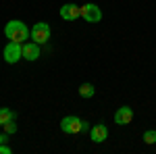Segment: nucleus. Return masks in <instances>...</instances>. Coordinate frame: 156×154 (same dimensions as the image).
Here are the masks:
<instances>
[{
	"label": "nucleus",
	"mask_w": 156,
	"mask_h": 154,
	"mask_svg": "<svg viewBox=\"0 0 156 154\" xmlns=\"http://www.w3.org/2000/svg\"><path fill=\"white\" fill-rule=\"evenodd\" d=\"M29 34H31V29H27V25L19 19H12L4 25V36L11 42H17V44H23V40H27Z\"/></svg>",
	"instance_id": "obj_1"
},
{
	"label": "nucleus",
	"mask_w": 156,
	"mask_h": 154,
	"mask_svg": "<svg viewBox=\"0 0 156 154\" xmlns=\"http://www.w3.org/2000/svg\"><path fill=\"white\" fill-rule=\"evenodd\" d=\"M2 54H4V60L9 63V65H15L17 60L23 59V44H17V42H9L4 50H2Z\"/></svg>",
	"instance_id": "obj_2"
},
{
	"label": "nucleus",
	"mask_w": 156,
	"mask_h": 154,
	"mask_svg": "<svg viewBox=\"0 0 156 154\" xmlns=\"http://www.w3.org/2000/svg\"><path fill=\"white\" fill-rule=\"evenodd\" d=\"M29 38H31L36 44H46V42L50 40V25L44 23V21L36 23L34 27H31V34H29Z\"/></svg>",
	"instance_id": "obj_3"
},
{
	"label": "nucleus",
	"mask_w": 156,
	"mask_h": 154,
	"mask_svg": "<svg viewBox=\"0 0 156 154\" xmlns=\"http://www.w3.org/2000/svg\"><path fill=\"white\" fill-rule=\"evenodd\" d=\"M81 19H83L85 23H98L100 19H102V11H100V6L94 4V2H87L81 6Z\"/></svg>",
	"instance_id": "obj_4"
},
{
	"label": "nucleus",
	"mask_w": 156,
	"mask_h": 154,
	"mask_svg": "<svg viewBox=\"0 0 156 154\" xmlns=\"http://www.w3.org/2000/svg\"><path fill=\"white\" fill-rule=\"evenodd\" d=\"M81 125H83V119L79 117H65L60 121V129L69 135H75V133H81Z\"/></svg>",
	"instance_id": "obj_5"
},
{
	"label": "nucleus",
	"mask_w": 156,
	"mask_h": 154,
	"mask_svg": "<svg viewBox=\"0 0 156 154\" xmlns=\"http://www.w3.org/2000/svg\"><path fill=\"white\" fill-rule=\"evenodd\" d=\"M60 17L65 19V21H75V19H79L81 17V6H77V4H62L60 6Z\"/></svg>",
	"instance_id": "obj_6"
},
{
	"label": "nucleus",
	"mask_w": 156,
	"mask_h": 154,
	"mask_svg": "<svg viewBox=\"0 0 156 154\" xmlns=\"http://www.w3.org/2000/svg\"><path fill=\"white\" fill-rule=\"evenodd\" d=\"M106 138H108V129H106V125H102V123H96L90 129V140L92 142L102 144V142H106Z\"/></svg>",
	"instance_id": "obj_7"
},
{
	"label": "nucleus",
	"mask_w": 156,
	"mask_h": 154,
	"mask_svg": "<svg viewBox=\"0 0 156 154\" xmlns=\"http://www.w3.org/2000/svg\"><path fill=\"white\" fill-rule=\"evenodd\" d=\"M133 121V108L131 106H121L115 113V123L117 125H129Z\"/></svg>",
	"instance_id": "obj_8"
},
{
	"label": "nucleus",
	"mask_w": 156,
	"mask_h": 154,
	"mask_svg": "<svg viewBox=\"0 0 156 154\" xmlns=\"http://www.w3.org/2000/svg\"><path fill=\"white\" fill-rule=\"evenodd\" d=\"M23 59L25 60L40 59V44H36V42H23Z\"/></svg>",
	"instance_id": "obj_9"
},
{
	"label": "nucleus",
	"mask_w": 156,
	"mask_h": 154,
	"mask_svg": "<svg viewBox=\"0 0 156 154\" xmlns=\"http://www.w3.org/2000/svg\"><path fill=\"white\" fill-rule=\"evenodd\" d=\"M94 94H96V88H94L92 83H81V85H79V96H81V98H92Z\"/></svg>",
	"instance_id": "obj_10"
},
{
	"label": "nucleus",
	"mask_w": 156,
	"mask_h": 154,
	"mask_svg": "<svg viewBox=\"0 0 156 154\" xmlns=\"http://www.w3.org/2000/svg\"><path fill=\"white\" fill-rule=\"evenodd\" d=\"M17 117L12 110H9V108H0V125H4V123H9V121H12V119Z\"/></svg>",
	"instance_id": "obj_11"
},
{
	"label": "nucleus",
	"mask_w": 156,
	"mask_h": 154,
	"mask_svg": "<svg viewBox=\"0 0 156 154\" xmlns=\"http://www.w3.org/2000/svg\"><path fill=\"white\" fill-rule=\"evenodd\" d=\"M144 142L146 144H156V129H148L144 133Z\"/></svg>",
	"instance_id": "obj_12"
},
{
	"label": "nucleus",
	"mask_w": 156,
	"mask_h": 154,
	"mask_svg": "<svg viewBox=\"0 0 156 154\" xmlns=\"http://www.w3.org/2000/svg\"><path fill=\"white\" fill-rule=\"evenodd\" d=\"M2 127H4V131H6L9 135H12V133L17 131V123H15V119H12V121H9V123H4Z\"/></svg>",
	"instance_id": "obj_13"
},
{
	"label": "nucleus",
	"mask_w": 156,
	"mask_h": 154,
	"mask_svg": "<svg viewBox=\"0 0 156 154\" xmlns=\"http://www.w3.org/2000/svg\"><path fill=\"white\" fill-rule=\"evenodd\" d=\"M0 154H11V148L6 144H0Z\"/></svg>",
	"instance_id": "obj_14"
},
{
	"label": "nucleus",
	"mask_w": 156,
	"mask_h": 154,
	"mask_svg": "<svg viewBox=\"0 0 156 154\" xmlns=\"http://www.w3.org/2000/svg\"><path fill=\"white\" fill-rule=\"evenodd\" d=\"M6 140H9V133H6V131L0 133V144H6Z\"/></svg>",
	"instance_id": "obj_15"
},
{
	"label": "nucleus",
	"mask_w": 156,
	"mask_h": 154,
	"mask_svg": "<svg viewBox=\"0 0 156 154\" xmlns=\"http://www.w3.org/2000/svg\"><path fill=\"white\" fill-rule=\"evenodd\" d=\"M81 131H90V123L83 121V125H81Z\"/></svg>",
	"instance_id": "obj_16"
}]
</instances>
